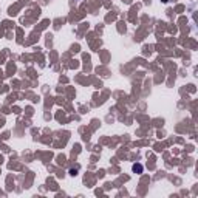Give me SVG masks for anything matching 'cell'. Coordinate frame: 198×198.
<instances>
[{"label":"cell","mask_w":198,"mask_h":198,"mask_svg":"<svg viewBox=\"0 0 198 198\" xmlns=\"http://www.w3.org/2000/svg\"><path fill=\"white\" fill-rule=\"evenodd\" d=\"M132 169H133L135 173H141V172H142V166H141V164H133Z\"/></svg>","instance_id":"obj_1"},{"label":"cell","mask_w":198,"mask_h":198,"mask_svg":"<svg viewBox=\"0 0 198 198\" xmlns=\"http://www.w3.org/2000/svg\"><path fill=\"white\" fill-rule=\"evenodd\" d=\"M162 2H164V3H167V2H169V0H162Z\"/></svg>","instance_id":"obj_2"}]
</instances>
